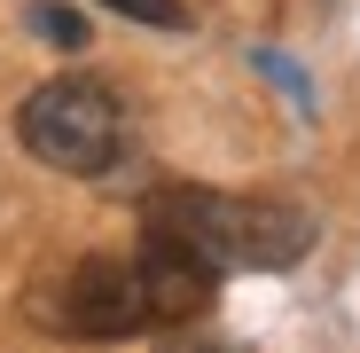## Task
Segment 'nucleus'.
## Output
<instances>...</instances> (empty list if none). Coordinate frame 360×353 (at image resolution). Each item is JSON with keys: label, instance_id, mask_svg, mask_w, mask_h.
<instances>
[{"label": "nucleus", "instance_id": "1", "mask_svg": "<svg viewBox=\"0 0 360 353\" xmlns=\"http://www.w3.org/2000/svg\"><path fill=\"white\" fill-rule=\"evenodd\" d=\"M141 228L196 244L219 275L251 267H297L314 252V220L282 197H227V189H157L141 204Z\"/></svg>", "mask_w": 360, "mask_h": 353}, {"label": "nucleus", "instance_id": "5", "mask_svg": "<svg viewBox=\"0 0 360 353\" xmlns=\"http://www.w3.org/2000/svg\"><path fill=\"white\" fill-rule=\"evenodd\" d=\"M102 8L134 16V24H157V32H180V24H188V8H180V0H102Z\"/></svg>", "mask_w": 360, "mask_h": 353}, {"label": "nucleus", "instance_id": "6", "mask_svg": "<svg viewBox=\"0 0 360 353\" xmlns=\"http://www.w3.org/2000/svg\"><path fill=\"white\" fill-rule=\"evenodd\" d=\"M32 24H39L55 47H86V24H79L71 8H55V0H39V8H32Z\"/></svg>", "mask_w": 360, "mask_h": 353}, {"label": "nucleus", "instance_id": "3", "mask_svg": "<svg viewBox=\"0 0 360 353\" xmlns=\"http://www.w3.org/2000/svg\"><path fill=\"white\" fill-rule=\"evenodd\" d=\"M32 322L63 330V337H134L149 322V299H141V275L134 259H71L63 275H47L32 290Z\"/></svg>", "mask_w": 360, "mask_h": 353}, {"label": "nucleus", "instance_id": "4", "mask_svg": "<svg viewBox=\"0 0 360 353\" xmlns=\"http://www.w3.org/2000/svg\"><path fill=\"white\" fill-rule=\"evenodd\" d=\"M134 275H141L149 322H196V314H212V299H219V267H212L196 244H180V235H157V228H141Z\"/></svg>", "mask_w": 360, "mask_h": 353}, {"label": "nucleus", "instance_id": "2", "mask_svg": "<svg viewBox=\"0 0 360 353\" xmlns=\"http://www.w3.org/2000/svg\"><path fill=\"white\" fill-rule=\"evenodd\" d=\"M16 134H24V149L39 165L71 173V181H94V173H110L117 149H126V102L102 79H47L16 110Z\"/></svg>", "mask_w": 360, "mask_h": 353}]
</instances>
